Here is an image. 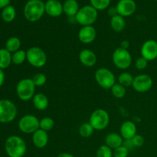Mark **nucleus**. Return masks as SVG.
<instances>
[{
    "instance_id": "f257e3e1",
    "label": "nucleus",
    "mask_w": 157,
    "mask_h": 157,
    "mask_svg": "<svg viewBox=\"0 0 157 157\" xmlns=\"http://www.w3.org/2000/svg\"><path fill=\"white\" fill-rule=\"evenodd\" d=\"M24 16L30 22L41 19L45 13V4L41 0H29L25 5Z\"/></svg>"
},
{
    "instance_id": "f03ea898",
    "label": "nucleus",
    "mask_w": 157,
    "mask_h": 157,
    "mask_svg": "<svg viewBox=\"0 0 157 157\" xmlns=\"http://www.w3.org/2000/svg\"><path fill=\"white\" fill-rule=\"evenodd\" d=\"M5 150L9 157H23L27 151V146L22 138L13 135L6 139Z\"/></svg>"
},
{
    "instance_id": "7ed1b4c3",
    "label": "nucleus",
    "mask_w": 157,
    "mask_h": 157,
    "mask_svg": "<svg viewBox=\"0 0 157 157\" xmlns=\"http://www.w3.org/2000/svg\"><path fill=\"white\" fill-rule=\"evenodd\" d=\"M98 17V11L90 5L80 8L75 18L77 23L82 26L92 25L97 21Z\"/></svg>"
},
{
    "instance_id": "20e7f679",
    "label": "nucleus",
    "mask_w": 157,
    "mask_h": 157,
    "mask_svg": "<svg viewBox=\"0 0 157 157\" xmlns=\"http://www.w3.org/2000/svg\"><path fill=\"white\" fill-rule=\"evenodd\" d=\"M35 87L32 78H23L16 85L17 96L22 101H30L35 94Z\"/></svg>"
},
{
    "instance_id": "39448f33",
    "label": "nucleus",
    "mask_w": 157,
    "mask_h": 157,
    "mask_svg": "<svg viewBox=\"0 0 157 157\" xmlns=\"http://www.w3.org/2000/svg\"><path fill=\"white\" fill-rule=\"evenodd\" d=\"M18 113L17 107L12 101L0 100V124H9L15 119Z\"/></svg>"
},
{
    "instance_id": "423d86ee",
    "label": "nucleus",
    "mask_w": 157,
    "mask_h": 157,
    "mask_svg": "<svg viewBox=\"0 0 157 157\" xmlns=\"http://www.w3.org/2000/svg\"><path fill=\"white\" fill-rule=\"evenodd\" d=\"M27 61L32 67H44L47 63V55L42 48L37 46L31 47L26 51Z\"/></svg>"
},
{
    "instance_id": "0eeeda50",
    "label": "nucleus",
    "mask_w": 157,
    "mask_h": 157,
    "mask_svg": "<svg viewBox=\"0 0 157 157\" xmlns=\"http://www.w3.org/2000/svg\"><path fill=\"white\" fill-rule=\"evenodd\" d=\"M89 123L94 130H103L107 128L110 124V115L107 110L98 109L91 113Z\"/></svg>"
},
{
    "instance_id": "6e6552de",
    "label": "nucleus",
    "mask_w": 157,
    "mask_h": 157,
    "mask_svg": "<svg viewBox=\"0 0 157 157\" xmlns=\"http://www.w3.org/2000/svg\"><path fill=\"white\" fill-rule=\"evenodd\" d=\"M94 78L98 85L104 89H111L116 84V77L114 74L106 67L98 69L94 74Z\"/></svg>"
},
{
    "instance_id": "1a4fd4ad",
    "label": "nucleus",
    "mask_w": 157,
    "mask_h": 157,
    "mask_svg": "<svg viewBox=\"0 0 157 157\" xmlns=\"http://www.w3.org/2000/svg\"><path fill=\"white\" fill-rule=\"evenodd\" d=\"M112 61L118 69L126 70L131 65L132 56L128 50L119 47L113 52L112 55Z\"/></svg>"
},
{
    "instance_id": "9d476101",
    "label": "nucleus",
    "mask_w": 157,
    "mask_h": 157,
    "mask_svg": "<svg viewBox=\"0 0 157 157\" xmlns=\"http://www.w3.org/2000/svg\"><path fill=\"white\" fill-rule=\"evenodd\" d=\"M40 121L32 114H26L23 116L18 121V128L20 131L26 134H33L35 131L40 129Z\"/></svg>"
},
{
    "instance_id": "9b49d317",
    "label": "nucleus",
    "mask_w": 157,
    "mask_h": 157,
    "mask_svg": "<svg viewBox=\"0 0 157 157\" xmlns=\"http://www.w3.org/2000/svg\"><path fill=\"white\" fill-rule=\"evenodd\" d=\"M153 84V79L148 75H139L133 79V88L138 93H146L152 88Z\"/></svg>"
},
{
    "instance_id": "f8f14e48",
    "label": "nucleus",
    "mask_w": 157,
    "mask_h": 157,
    "mask_svg": "<svg viewBox=\"0 0 157 157\" xmlns=\"http://www.w3.org/2000/svg\"><path fill=\"white\" fill-rule=\"evenodd\" d=\"M140 53L148 61H154L157 58V41L153 39L146 41L141 47Z\"/></svg>"
},
{
    "instance_id": "ddd939ff",
    "label": "nucleus",
    "mask_w": 157,
    "mask_h": 157,
    "mask_svg": "<svg viewBox=\"0 0 157 157\" xmlns=\"http://www.w3.org/2000/svg\"><path fill=\"white\" fill-rule=\"evenodd\" d=\"M116 8L118 15L123 17H128L136 12V4L134 0H120Z\"/></svg>"
},
{
    "instance_id": "4468645a",
    "label": "nucleus",
    "mask_w": 157,
    "mask_h": 157,
    "mask_svg": "<svg viewBox=\"0 0 157 157\" xmlns=\"http://www.w3.org/2000/svg\"><path fill=\"white\" fill-rule=\"evenodd\" d=\"M96 36V29L92 25L82 26L78 32V39L83 44H90L94 41Z\"/></svg>"
},
{
    "instance_id": "2eb2a0df",
    "label": "nucleus",
    "mask_w": 157,
    "mask_h": 157,
    "mask_svg": "<svg viewBox=\"0 0 157 157\" xmlns=\"http://www.w3.org/2000/svg\"><path fill=\"white\" fill-rule=\"evenodd\" d=\"M45 4V13L49 16L57 18L63 13V4L59 0H48Z\"/></svg>"
},
{
    "instance_id": "dca6fc26",
    "label": "nucleus",
    "mask_w": 157,
    "mask_h": 157,
    "mask_svg": "<svg viewBox=\"0 0 157 157\" xmlns=\"http://www.w3.org/2000/svg\"><path fill=\"white\" fill-rule=\"evenodd\" d=\"M79 60L81 64L87 67H93L96 64L98 58L93 51L89 49H84L79 54Z\"/></svg>"
},
{
    "instance_id": "f3484780",
    "label": "nucleus",
    "mask_w": 157,
    "mask_h": 157,
    "mask_svg": "<svg viewBox=\"0 0 157 157\" xmlns=\"http://www.w3.org/2000/svg\"><path fill=\"white\" fill-rule=\"evenodd\" d=\"M48 134L46 131L38 129L32 134V142L34 146L38 149L44 148L48 144Z\"/></svg>"
},
{
    "instance_id": "a211bd4d",
    "label": "nucleus",
    "mask_w": 157,
    "mask_h": 157,
    "mask_svg": "<svg viewBox=\"0 0 157 157\" xmlns=\"http://www.w3.org/2000/svg\"><path fill=\"white\" fill-rule=\"evenodd\" d=\"M136 126L134 122L130 121H125L121 125L120 134L124 140H131L136 134Z\"/></svg>"
},
{
    "instance_id": "6ab92c4d",
    "label": "nucleus",
    "mask_w": 157,
    "mask_h": 157,
    "mask_svg": "<svg viewBox=\"0 0 157 157\" xmlns=\"http://www.w3.org/2000/svg\"><path fill=\"white\" fill-rule=\"evenodd\" d=\"M123 137L121 134L117 133H110L106 136L105 144L107 147H110L112 150H115L117 147H121L124 144Z\"/></svg>"
},
{
    "instance_id": "aec40b11",
    "label": "nucleus",
    "mask_w": 157,
    "mask_h": 157,
    "mask_svg": "<svg viewBox=\"0 0 157 157\" xmlns=\"http://www.w3.org/2000/svg\"><path fill=\"white\" fill-rule=\"evenodd\" d=\"M79 9V4L77 0H65L63 3V12L68 17L76 16Z\"/></svg>"
},
{
    "instance_id": "412c9836",
    "label": "nucleus",
    "mask_w": 157,
    "mask_h": 157,
    "mask_svg": "<svg viewBox=\"0 0 157 157\" xmlns=\"http://www.w3.org/2000/svg\"><path fill=\"white\" fill-rule=\"evenodd\" d=\"M32 103L33 105L37 110H44L48 108L49 104L48 98L45 94L41 93H38L35 94L32 98Z\"/></svg>"
},
{
    "instance_id": "4be33fe9",
    "label": "nucleus",
    "mask_w": 157,
    "mask_h": 157,
    "mask_svg": "<svg viewBox=\"0 0 157 157\" xmlns=\"http://www.w3.org/2000/svg\"><path fill=\"white\" fill-rule=\"evenodd\" d=\"M126 25L124 17L117 15L110 18V26L115 32H121L124 31Z\"/></svg>"
},
{
    "instance_id": "5701e85b",
    "label": "nucleus",
    "mask_w": 157,
    "mask_h": 157,
    "mask_svg": "<svg viewBox=\"0 0 157 157\" xmlns=\"http://www.w3.org/2000/svg\"><path fill=\"white\" fill-rule=\"evenodd\" d=\"M1 16L5 22H12L16 16V10H15V7L12 5L6 6L2 10Z\"/></svg>"
},
{
    "instance_id": "b1692460",
    "label": "nucleus",
    "mask_w": 157,
    "mask_h": 157,
    "mask_svg": "<svg viewBox=\"0 0 157 157\" xmlns=\"http://www.w3.org/2000/svg\"><path fill=\"white\" fill-rule=\"evenodd\" d=\"M12 62V53L6 48H0V68L6 69Z\"/></svg>"
},
{
    "instance_id": "393cba45",
    "label": "nucleus",
    "mask_w": 157,
    "mask_h": 157,
    "mask_svg": "<svg viewBox=\"0 0 157 157\" xmlns=\"http://www.w3.org/2000/svg\"><path fill=\"white\" fill-rule=\"evenodd\" d=\"M20 47H21V41L19 38L18 37L12 36L6 41L5 48L11 53H14L20 50Z\"/></svg>"
},
{
    "instance_id": "a878e982",
    "label": "nucleus",
    "mask_w": 157,
    "mask_h": 157,
    "mask_svg": "<svg viewBox=\"0 0 157 157\" xmlns=\"http://www.w3.org/2000/svg\"><path fill=\"white\" fill-rule=\"evenodd\" d=\"M133 79H134V78H133L131 74L125 71L123 72L119 75V77H118V83L125 87H130V86L133 85Z\"/></svg>"
},
{
    "instance_id": "bb28decb",
    "label": "nucleus",
    "mask_w": 157,
    "mask_h": 157,
    "mask_svg": "<svg viewBox=\"0 0 157 157\" xmlns=\"http://www.w3.org/2000/svg\"><path fill=\"white\" fill-rule=\"evenodd\" d=\"M27 60V54L24 50H18L12 54V61L16 65L23 64Z\"/></svg>"
},
{
    "instance_id": "cd10ccee",
    "label": "nucleus",
    "mask_w": 157,
    "mask_h": 157,
    "mask_svg": "<svg viewBox=\"0 0 157 157\" xmlns=\"http://www.w3.org/2000/svg\"><path fill=\"white\" fill-rule=\"evenodd\" d=\"M94 130V129L90 125V123H84V124H81V127H79L78 132H79L80 136L84 138H87L90 137L93 134Z\"/></svg>"
},
{
    "instance_id": "c85d7f7f",
    "label": "nucleus",
    "mask_w": 157,
    "mask_h": 157,
    "mask_svg": "<svg viewBox=\"0 0 157 157\" xmlns=\"http://www.w3.org/2000/svg\"><path fill=\"white\" fill-rule=\"evenodd\" d=\"M40 129L48 132L52 130L55 127V121L52 118L46 117L42 118L39 122Z\"/></svg>"
},
{
    "instance_id": "c756f323",
    "label": "nucleus",
    "mask_w": 157,
    "mask_h": 157,
    "mask_svg": "<svg viewBox=\"0 0 157 157\" xmlns=\"http://www.w3.org/2000/svg\"><path fill=\"white\" fill-rule=\"evenodd\" d=\"M111 93L113 97L118 99L124 98L126 94V87L120 84L119 83H116L113 87H111Z\"/></svg>"
},
{
    "instance_id": "7c9ffc66",
    "label": "nucleus",
    "mask_w": 157,
    "mask_h": 157,
    "mask_svg": "<svg viewBox=\"0 0 157 157\" xmlns=\"http://www.w3.org/2000/svg\"><path fill=\"white\" fill-rule=\"evenodd\" d=\"M110 2H111V0H90V6H93L98 11L108 9Z\"/></svg>"
},
{
    "instance_id": "2f4dec72",
    "label": "nucleus",
    "mask_w": 157,
    "mask_h": 157,
    "mask_svg": "<svg viewBox=\"0 0 157 157\" xmlns=\"http://www.w3.org/2000/svg\"><path fill=\"white\" fill-rule=\"evenodd\" d=\"M96 157H113V151L107 145H102L98 149Z\"/></svg>"
},
{
    "instance_id": "473e14b6",
    "label": "nucleus",
    "mask_w": 157,
    "mask_h": 157,
    "mask_svg": "<svg viewBox=\"0 0 157 157\" xmlns=\"http://www.w3.org/2000/svg\"><path fill=\"white\" fill-rule=\"evenodd\" d=\"M32 79L35 87H41V86L44 85L46 81H47V78L42 73L36 74V75H34Z\"/></svg>"
},
{
    "instance_id": "72a5a7b5",
    "label": "nucleus",
    "mask_w": 157,
    "mask_h": 157,
    "mask_svg": "<svg viewBox=\"0 0 157 157\" xmlns=\"http://www.w3.org/2000/svg\"><path fill=\"white\" fill-rule=\"evenodd\" d=\"M129 151L130 150L128 149L122 145L113 150V157H127L129 155Z\"/></svg>"
},
{
    "instance_id": "f704fd0d",
    "label": "nucleus",
    "mask_w": 157,
    "mask_h": 157,
    "mask_svg": "<svg viewBox=\"0 0 157 157\" xmlns=\"http://www.w3.org/2000/svg\"><path fill=\"white\" fill-rule=\"evenodd\" d=\"M147 65H148V61L144 58H143L142 56L138 58L136 60V62H135V66H136V69H138V70H144L147 67Z\"/></svg>"
},
{
    "instance_id": "c9c22d12",
    "label": "nucleus",
    "mask_w": 157,
    "mask_h": 157,
    "mask_svg": "<svg viewBox=\"0 0 157 157\" xmlns=\"http://www.w3.org/2000/svg\"><path fill=\"white\" fill-rule=\"evenodd\" d=\"M132 141L135 147H141L144 144V138L143 136L140 134H136L133 138H132Z\"/></svg>"
},
{
    "instance_id": "e433bc0d",
    "label": "nucleus",
    "mask_w": 157,
    "mask_h": 157,
    "mask_svg": "<svg viewBox=\"0 0 157 157\" xmlns=\"http://www.w3.org/2000/svg\"><path fill=\"white\" fill-rule=\"evenodd\" d=\"M123 145H124L126 148L128 149L129 150H132V149L135 147L134 145H133L132 140H124Z\"/></svg>"
},
{
    "instance_id": "4c0bfd02",
    "label": "nucleus",
    "mask_w": 157,
    "mask_h": 157,
    "mask_svg": "<svg viewBox=\"0 0 157 157\" xmlns=\"http://www.w3.org/2000/svg\"><path fill=\"white\" fill-rule=\"evenodd\" d=\"M108 15H110V17H113L115 15H118L117 13V8L116 7H110L108 9V12H107Z\"/></svg>"
},
{
    "instance_id": "58836bf2",
    "label": "nucleus",
    "mask_w": 157,
    "mask_h": 157,
    "mask_svg": "<svg viewBox=\"0 0 157 157\" xmlns=\"http://www.w3.org/2000/svg\"><path fill=\"white\" fill-rule=\"evenodd\" d=\"M11 2V0H0V9H3L6 6H9Z\"/></svg>"
},
{
    "instance_id": "ea45409f",
    "label": "nucleus",
    "mask_w": 157,
    "mask_h": 157,
    "mask_svg": "<svg viewBox=\"0 0 157 157\" xmlns=\"http://www.w3.org/2000/svg\"><path fill=\"white\" fill-rule=\"evenodd\" d=\"M5 79H6V76H5L4 71L2 69L0 68V87L4 84Z\"/></svg>"
},
{
    "instance_id": "a19ab883",
    "label": "nucleus",
    "mask_w": 157,
    "mask_h": 157,
    "mask_svg": "<svg viewBox=\"0 0 157 157\" xmlns=\"http://www.w3.org/2000/svg\"><path fill=\"white\" fill-rule=\"evenodd\" d=\"M129 46H130V42H129L128 41H127V40H124V41H121V48H122L124 49H128Z\"/></svg>"
},
{
    "instance_id": "79ce46f5",
    "label": "nucleus",
    "mask_w": 157,
    "mask_h": 157,
    "mask_svg": "<svg viewBox=\"0 0 157 157\" xmlns=\"http://www.w3.org/2000/svg\"><path fill=\"white\" fill-rule=\"evenodd\" d=\"M57 157H75V156L69 153H60V154H58Z\"/></svg>"
},
{
    "instance_id": "37998d69",
    "label": "nucleus",
    "mask_w": 157,
    "mask_h": 157,
    "mask_svg": "<svg viewBox=\"0 0 157 157\" xmlns=\"http://www.w3.org/2000/svg\"><path fill=\"white\" fill-rule=\"evenodd\" d=\"M156 1H157V0H156Z\"/></svg>"
}]
</instances>
